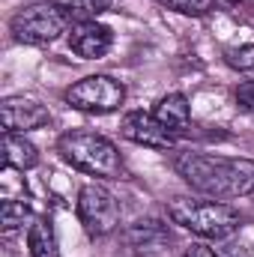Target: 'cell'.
<instances>
[{
	"mask_svg": "<svg viewBox=\"0 0 254 257\" xmlns=\"http://www.w3.org/2000/svg\"><path fill=\"white\" fill-rule=\"evenodd\" d=\"M126 102V87L111 75H87L66 90V105L81 114H111Z\"/></svg>",
	"mask_w": 254,
	"mask_h": 257,
	"instance_id": "5b68a950",
	"label": "cell"
},
{
	"mask_svg": "<svg viewBox=\"0 0 254 257\" xmlns=\"http://www.w3.org/2000/svg\"><path fill=\"white\" fill-rule=\"evenodd\" d=\"M168 215H171L174 224L186 227L189 233L200 236V239H212V242H221V239L233 236L242 224V215L224 200L174 197L168 203Z\"/></svg>",
	"mask_w": 254,
	"mask_h": 257,
	"instance_id": "3957f363",
	"label": "cell"
},
{
	"mask_svg": "<svg viewBox=\"0 0 254 257\" xmlns=\"http://www.w3.org/2000/svg\"><path fill=\"white\" fill-rule=\"evenodd\" d=\"M174 171L194 192L212 200H233L254 194V162L251 159H224L206 153H177Z\"/></svg>",
	"mask_w": 254,
	"mask_h": 257,
	"instance_id": "6da1fadb",
	"label": "cell"
},
{
	"mask_svg": "<svg viewBox=\"0 0 254 257\" xmlns=\"http://www.w3.org/2000/svg\"><path fill=\"white\" fill-rule=\"evenodd\" d=\"M183 257H218V254H215V251H212L206 242H191Z\"/></svg>",
	"mask_w": 254,
	"mask_h": 257,
	"instance_id": "d6986e66",
	"label": "cell"
},
{
	"mask_svg": "<svg viewBox=\"0 0 254 257\" xmlns=\"http://www.w3.org/2000/svg\"><path fill=\"white\" fill-rule=\"evenodd\" d=\"M78 221L90 239H102L117 230L120 224V200L105 186L87 183L78 192Z\"/></svg>",
	"mask_w": 254,
	"mask_h": 257,
	"instance_id": "8992f818",
	"label": "cell"
},
{
	"mask_svg": "<svg viewBox=\"0 0 254 257\" xmlns=\"http://www.w3.org/2000/svg\"><path fill=\"white\" fill-rule=\"evenodd\" d=\"M123 242L132 254H153L171 242V227L159 218H138L123 230Z\"/></svg>",
	"mask_w": 254,
	"mask_h": 257,
	"instance_id": "30bf717a",
	"label": "cell"
},
{
	"mask_svg": "<svg viewBox=\"0 0 254 257\" xmlns=\"http://www.w3.org/2000/svg\"><path fill=\"white\" fill-rule=\"evenodd\" d=\"M120 135L132 144L150 147V150H171L177 144V132L162 126L156 114H147V111H129L120 123Z\"/></svg>",
	"mask_w": 254,
	"mask_h": 257,
	"instance_id": "52a82bcc",
	"label": "cell"
},
{
	"mask_svg": "<svg viewBox=\"0 0 254 257\" xmlns=\"http://www.w3.org/2000/svg\"><path fill=\"white\" fill-rule=\"evenodd\" d=\"M156 3H162L165 9H174V12H180V15L203 18V15H209V12L224 9L230 0H156Z\"/></svg>",
	"mask_w": 254,
	"mask_h": 257,
	"instance_id": "9a60e30c",
	"label": "cell"
},
{
	"mask_svg": "<svg viewBox=\"0 0 254 257\" xmlns=\"http://www.w3.org/2000/svg\"><path fill=\"white\" fill-rule=\"evenodd\" d=\"M0 120H3V132H30V128H42L51 123V114L42 102L30 99V96H9L0 105Z\"/></svg>",
	"mask_w": 254,
	"mask_h": 257,
	"instance_id": "ba28073f",
	"label": "cell"
},
{
	"mask_svg": "<svg viewBox=\"0 0 254 257\" xmlns=\"http://www.w3.org/2000/svg\"><path fill=\"white\" fill-rule=\"evenodd\" d=\"M54 3L72 18V24H78V21H96L105 9H111L114 0H54Z\"/></svg>",
	"mask_w": 254,
	"mask_h": 257,
	"instance_id": "5bb4252c",
	"label": "cell"
},
{
	"mask_svg": "<svg viewBox=\"0 0 254 257\" xmlns=\"http://www.w3.org/2000/svg\"><path fill=\"white\" fill-rule=\"evenodd\" d=\"M224 60H227V66H230V69H236V72H242V75L254 78V45L230 48V51L224 54Z\"/></svg>",
	"mask_w": 254,
	"mask_h": 257,
	"instance_id": "e0dca14e",
	"label": "cell"
},
{
	"mask_svg": "<svg viewBox=\"0 0 254 257\" xmlns=\"http://www.w3.org/2000/svg\"><path fill=\"white\" fill-rule=\"evenodd\" d=\"M156 120L162 123V126H168L171 132H186L191 123V108H189V99L183 96V93H168V96H162L159 99V105H156Z\"/></svg>",
	"mask_w": 254,
	"mask_h": 257,
	"instance_id": "7c38bea8",
	"label": "cell"
},
{
	"mask_svg": "<svg viewBox=\"0 0 254 257\" xmlns=\"http://www.w3.org/2000/svg\"><path fill=\"white\" fill-rule=\"evenodd\" d=\"M114 45V33L111 27L99 24V21H78L69 27V48L84 57V60H96L105 57Z\"/></svg>",
	"mask_w": 254,
	"mask_h": 257,
	"instance_id": "9c48e42d",
	"label": "cell"
},
{
	"mask_svg": "<svg viewBox=\"0 0 254 257\" xmlns=\"http://www.w3.org/2000/svg\"><path fill=\"white\" fill-rule=\"evenodd\" d=\"M236 105H239L248 117H254V81H245V84L236 87Z\"/></svg>",
	"mask_w": 254,
	"mask_h": 257,
	"instance_id": "ac0fdd59",
	"label": "cell"
},
{
	"mask_svg": "<svg viewBox=\"0 0 254 257\" xmlns=\"http://www.w3.org/2000/svg\"><path fill=\"white\" fill-rule=\"evenodd\" d=\"M230 3H245V6H254V0H230Z\"/></svg>",
	"mask_w": 254,
	"mask_h": 257,
	"instance_id": "ffe728a7",
	"label": "cell"
},
{
	"mask_svg": "<svg viewBox=\"0 0 254 257\" xmlns=\"http://www.w3.org/2000/svg\"><path fill=\"white\" fill-rule=\"evenodd\" d=\"M3 165L9 171H30L39 165V150L18 132H3Z\"/></svg>",
	"mask_w": 254,
	"mask_h": 257,
	"instance_id": "8fae6325",
	"label": "cell"
},
{
	"mask_svg": "<svg viewBox=\"0 0 254 257\" xmlns=\"http://www.w3.org/2000/svg\"><path fill=\"white\" fill-rule=\"evenodd\" d=\"M57 153L63 156L66 165H72L75 171H81L87 177H102V180H123L126 177L123 156L117 153V147L105 135L72 128V132L60 135Z\"/></svg>",
	"mask_w": 254,
	"mask_h": 257,
	"instance_id": "7a4b0ae2",
	"label": "cell"
},
{
	"mask_svg": "<svg viewBox=\"0 0 254 257\" xmlns=\"http://www.w3.org/2000/svg\"><path fill=\"white\" fill-rule=\"evenodd\" d=\"M30 221V203L27 200H3V230L12 233Z\"/></svg>",
	"mask_w": 254,
	"mask_h": 257,
	"instance_id": "2e32d148",
	"label": "cell"
},
{
	"mask_svg": "<svg viewBox=\"0 0 254 257\" xmlns=\"http://www.w3.org/2000/svg\"><path fill=\"white\" fill-rule=\"evenodd\" d=\"M69 27H72V18L54 0L27 3L9 21V30L15 36V42H21V45H51L54 39L69 33Z\"/></svg>",
	"mask_w": 254,
	"mask_h": 257,
	"instance_id": "277c9868",
	"label": "cell"
},
{
	"mask_svg": "<svg viewBox=\"0 0 254 257\" xmlns=\"http://www.w3.org/2000/svg\"><path fill=\"white\" fill-rule=\"evenodd\" d=\"M27 251H30V257H60L57 230H54V221L48 215L33 218L30 233H27Z\"/></svg>",
	"mask_w": 254,
	"mask_h": 257,
	"instance_id": "4fadbf2b",
	"label": "cell"
}]
</instances>
